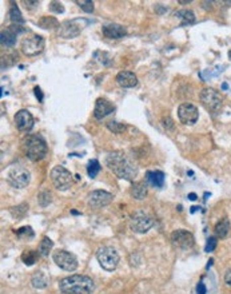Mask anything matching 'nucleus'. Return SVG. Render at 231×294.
<instances>
[{"mask_svg": "<svg viewBox=\"0 0 231 294\" xmlns=\"http://www.w3.org/2000/svg\"><path fill=\"white\" fill-rule=\"evenodd\" d=\"M106 165L109 166V169L116 177H119L122 180L133 181L138 175L137 165L126 154H123L120 151L110 153L106 157Z\"/></svg>", "mask_w": 231, "mask_h": 294, "instance_id": "obj_1", "label": "nucleus"}, {"mask_svg": "<svg viewBox=\"0 0 231 294\" xmlns=\"http://www.w3.org/2000/svg\"><path fill=\"white\" fill-rule=\"evenodd\" d=\"M59 287L63 294H91L95 289V283L90 277L74 274L63 278L59 282Z\"/></svg>", "mask_w": 231, "mask_h": 294, "instance_id": "obj_2", "label": "nucleus"}, {"mask_svg": "<svg viewBox=\"0 0 231 294\" xmlns=\"http://www.w3.org/2000/svg\"><path fill=\"white\" fill-rule=\"evenodd\" d=\"M22 147L27 158L32 162L42 161L47 155V143L46 140L39 135H27L23 139Z\"/></svg>", "mask_w": 231, "mask_h": 294, "instance_id": "obj_3", "label": "nucleus"}, {"mask_svg": "<svg viewBox=\"0 0 231 294\" xmlns=\"http://www.w3.org/2000/svg\"><path fill=\"white\" fill-rule=\"evenodd\" d=\"M199 98H201V102L205 106V108L213 114L219 112L222 106H223V97L214 89H203Z\"/></svg>", "mask_w": 231, "mask_h": 294, "instance_id": "obj_4", "label": "nucleus"}, {"mask_svg": "<svg viewBox=\"0 0 231 294\" xmlns=\"http://www.w3.org/2000/svg\"><path fill=\"white\" fill-rule=\"evenodd\" d=\"M97 262L101 263V266L107 272H112L116 269V266L119 263L120 257L118 254V251L115 249L110 248V246H103L97 250L96 253Z\"/></svg>", "mask_w": 231, "mask_h": 294, "instance_id": "obj_5", "label": "nucleus"}, {"mask_svg": "<svg viewBox=\"0 0 231 294\" xmlns=\"http://www.w3.org/2000/svg\"><path fill=\"white\" fill-rule=\"evenodd\" d=\"M51 181L54 183V186L60 191L69 190L71 185H73V175L69 170L63 167V166H55L51 170Z\"/></svg>", "mask_w": 231, "mask_h": 294, "instance_id": "obj_6", "label": "nucleus"}, {"mask_svg": "<svg viewBox=\"0 0 231 294\" xmlns=\"http://www.w3.org/2000/svg\"><path fill=\"white\" fill-rule=\"evenodd\" d=\"M7 181L12 187L24 189V187L28 186L29 181H31V174H29L28 170L22 167V166H15L8 171Z\"/></svg>", "mask_w": 231, "mask_h": 294, "instance_id": "obj_7", "label": "nucleus"}, {"mask_svg": "<svg viewBox=\"0 0 231 294\" xmlns=\"http://www.w3.org/2000/svg\"><path fill=\"white\" fill-rule=\"evenodd\" d=\"M87 24L86 20L83 19H75V20H70V22L61 23L60 27L58 28L59 36L64 38V39H74L82 33L84 25Z\"/></svg>", "mask_w": 231, "mask_h": 294, "instance_id": "obj_8", "label": "nucleus"}, {"mask_svg": "<svg viewBox=\"0 0 231 294\" xmlns=\"http://www.w3.org/2000/svg\"><path fill=\"white\" fill-rule=\"evenodd\" d=\"M44 46H46V40L43 36L34 35L23 40L22 51L25 56H37L44 50Z\"/></svg>", "mask_w": 231, "mask_h": 294, "instance_id": "obj_9", "label": "nucleus"}, {"mask_svg": "<svg viewBox=\"0 0 231 294\" xmlns=\"http://www.w3.org/2000/svg\"><path fill=\"white\" fill-rule=\"evenodd\" d=\"M152 225H154V222H152L151 217L143 212H137L131 217L130 227L133 231L138 234L147 233L148 230L152 227Z\"/></svg>", "mask_w": 231, "mask_h": 294, "instance_id": "obj_10", "label": "nucleus"}, {"mask_svg": "<svg viewBox=\"0 0 231 294\" xmlns=\"http://www.w3.org/2000/svg\"><path fill=\"white\" fill-rule=\"evenodd\" d=\"M54 262L65 272H74L78 268V259H76L75 255L65 250L55 251Z\"/></svg>", "mask_w": 231, "mask_h": 294, "instance_id": "obj_11", "label": "nucleus"}, {"mask_svg": "<svg viewBox=\"0 0 231 294\" xmlns=\"http://www.w3.org/2000/svg\"><path fill=\"white\" fill-rule=\"evenodd\" d=\"M178 118L183 125H195L199 118L198 107L191 103H182L178 108Z\"/></svg>", "mask_w": 231, "mask_h": 294, "instance_id": "obj_12", "label": "nucleus"}, {"mask_svg": "<svg viewBox=\"0 0 231 294\" xmlns=\"http://www.w3.org/2000/svg\"><path fill=\"white\" fill-rule=\"evenodd\" d=\"M171 242H173L174 246H177L179 249H183V250H188L191 249L195 244L194 236H192L190 231L183 229L175 230L173 234H171Z\"/></svg>", "mask_w": 231, "mask_h": 294, "instance_id": "obj_13", "label": "nucleus"}, {"mask_svg": "<svg viewBox=\"0 0 231 294\" xmlns=\"http://www.w3.org/2000/svg\"><path fill=\"white\" fill-rule=\"evenodd\" d=\"M25 28H23L22 25L19 24H12L10 27H7L6 30L2 31V35H0V42H2V46L3 47H14L16 43V38H18L19 34L24 33Z\"/></svg>", "mask_w": 231, "mask_h": 294, "instance_id": "obj_14", "label": "nucleus"}, {"mask_svg": "<svg viewBox=\"0 0 231 294\" xmlns=\"http://www.w3.org/2000/svg\"><path fill=\"white\" fill-rule=\"evenodd\" d=\"M112 199H114L112 194L107 193L105 190H95L88 197V204L92 209H102L111 203Z\"/></svg>", "mask_w": 231, "mask_h": 294, "instance_id": "obj_15", "label": "nucleus"}, {"mask_svg": "<svg viewBox=\"0 0 231 294\" xmlns=\"http://www.w3.org/2000/svg\"><path fill=\"white\" fill-rule=\"evenodd\" d=\"M15 123H16V127H18L20 131L28 133L34 127L32 115H31L29 111H27V110H20V111H18L16 115H15Z\"/></svg>", "mask_w": 231, "mask_h": 294, "instance_id": "obj_16", "label": "nucleus"}, {"mask_svg": "<svg viewBox=\"0 0 231 294\" xmlns=\"http://www.w3.org/2000/svg\"><path fill=\"white\" fill-rule=\"evenodd\" d=\"M114 111H115V106L111 102L105 99V98H97L94 108V116L97 121H102V119L106 118L107 115L112 114Z\"/></svg>", "mask_w": 231, "mask_h": 294, "instance_id": "obj_17", "label": "nucleus"}, {"mask_svg": "<svg viewBox=\"0 0 231 294\" xmlns=\"http://www.w3.org/2000/svg\"><path fill=\"white\" fill-rule=\"evenodd\" d=\"M102 33H103V35H105L107 39H122L123 36H126L127 31L126 28L122 27L120 24L112 23V24L103 25Z\"/></svg>", "mask_w": 231, "mask_h": 294, "instance_id": "obj_18", "label": "nucleus"}, {"mask_svg": "<svg viewBox=\"0 0 231 294\" xmlns=\"http://www.w3.org/2000/svg\"><path fill=\"white\" fill-rule=\"evenodd\" d=\"M116 83L123 89H131L138 84V78L134 72L131 71H120L116 75Z\"/></svg>", "mask_w": 231, "mask_h": 294, "instance_id": "obj_19", "label": "nucleus"}, {"mask_svg": "<svg viewBox=\"0 0 231 294\" xmlns=\"http://www.w3.org/2000/svg\"><path fill=\"white\" fill-rule=\"evenodd\" d=\"M146 181H147L151 186L154 187H163L164 185V174L162 171H159V170H155V171H147L146 174Z\"/></svg>", "mask_w": 231, "mask_h": 294, "instance_id": "obj_20", "label": "nucleus"}, {"mask_svg": "<svg viewBox=\"0 0 231 294\" xmlns=\"http://www.w3.org/2000/svg\"><path fill=\"white\" fill-rule=\"evenodd\" d=\"M31 283L35 289H46L48 286V277L47 274L42 270L34 273V276L31 277Z\"/></svg>", "mask_w": 231, "mask_h": 294, "instance_id": "obj_21", "label": "nucleus"}, {"mask_svg": "<svg viewBox=\"0 0 231 294\" xmlns=\"http://www.w3.org/2000/svg\"><path fill=\"white\" fill-rule=\"evenodd\" d=\"M131 194L133 197L138 201L141 199H145L146 195H147V183L146 182H137L133 185V189H131Z\"/></svg>", "mask_w": 231, "mask_h": 294, "instance_id": "obj_22", "label": "nucleus"}, {"mask_svg": "<svg viewBox=\"0 0 231 294\" xmlns=\"http://www.w3.org/2000/svg\"><path fill=\"white\" fill-rule=\"evenodd\" d=\"M175 16H177L178 19H181L182 25L194 24L195 20H196L194 12L190 11V10H181V11H177L175 12Z\"/></svg>", "mask_w": 231, "mask_h": 294, "instance_id": "obj_23", "label": "nucleus"}, {"mask_svg": "<svg viewBox=\"0 0 231 294\" xmlns=\"http://www.w3.org/2000/svg\"><path fill=\"white\" fill-rule=\"evenodd\" d=\"M40 28L44 30H54V28H59L60 24H59L58 19L54 18V16H43V18L40 19L39 22H38Z\"/></svg>", "mask_w": 231, "mask_h": 294, "instance_id": "obj_24", "label": "nucleus"}, {"mask_svg": "<svg viewBox=\"0 0 231 294\" xmlns=\"http://www.w3.org/2000/svg\"><path fill=\"white\" fill-rule=\"evenodd\" d=\"M230 231V221L227 218L220 219L219 222L215 225V233L219 238H224Z\"/></svg>", "mask_w": 231, "mask_h": 294, "instance_id": "obj_25", "label": "nucleus"}, {"mask_svg": "<svg viewBox=\"0 0 231 294\" xmlns=\"http://www.w3.org/2000/svg\"><path fill=\"white\" fill-rule=\"evenodd\" d=\"M54 248V242L50 240L48 237H44L43 240L40 241L39 245V254L43 255V257H47L50 254V251Z\"/></svg>", "mask_w": 231, "mask_h": 294, "instance_id": "obj_26", "label": "nucleus"}, {"mask_svg": "<svg viewBox=\"0 0 231 294\" xmlns=\"http://www.w3.org/2000/svg\"><path fill=\"white\" fill-rule=\"evenodd\" d=\"M38 258H39V253H38V251H35V250L24 251V253L22 254L23 262H24L27 266H32L34 263L38 261Z\"/></svg>", "mask_w": 231, "mask_h": 294, "instance_id": "obj_27", "label": "nucleus"}, {"mask_svg": "<svg viewBox=\"0 0 231 294\" xmlns=\"http://www.w3.org/2000/svg\"><path fill=\"white\" fill-rule=\"evenodd\" d=\"M8 15H10V19H11L15 24H19V23H24V18H23L22 12H20V10H19L18 6H12V7L10 8V12H8Z\"/></svg>", "mask_w": 231, "mask_h": 294, "instance_id": "obj_28", "label": "nucleus"}, {"mask_svg": "<svg viewBox=\"0 0 231 294\" xmlns=\"http://www.w3.org/2000/svg\"><path fill=\"white\" fill-rule=\"evenodd\" d=\"M10 212H11V214L14 215L15 218H22L28 212V204L22 203L19 204V206H15V208L10 209Z\"/></svg>", "mask_w": 231, "mask_h": 294, "instance_id": "obj_29", "label": "nucleus"}, {"mask_svg": "<svg viewBox=\"0 0 231 294\" xmlns=\"http://www.w3.org/2000/svg\"><path fill=\"white\" fill-rule=\"evenodd\" d=\"M101 169H102L101 163H99L96 159H92V161H90L88 166H87V172H88L90 178H95V177L99 174Z\"/></svg>", "mask_w": 231, "mask_h": 294, "instance_id": "obj_30", "label": "nucleus"}, {"mask_svg": "<svg viewBox=\"0 0 231 294\" xmlns=\"http://www.w3.org/2000/svg\"><path fill=\"white\" fill-rule=\"evenodd\" d=\"M107 129L110 131H112L114 134H122L124 130H126V125H123V123L116 122V121H110L107 123Z\"/></svg>", "mask_w": 231, "mask_h": 294, "instance_id": "obj_31", "label": "nucleus"}, {"mask_svg": "<svg viewBox=\"0 0 231 294\" xmlns=\"http://www.w3.org/2000/svg\"><path fill=\"white\" fill-rule=\"evenodd\" d=\"M51 201H52V195H51L50 191H42V193L39 194V197H38V202H39L42 208L48 206V204L51 203Z\"/></svg>", "mask_w": 231, "mask_h": 294, "instance_id": "obj_32", "label": "nucleus"}, {"mask_svg": "<svg viewBox=\"0 0 231 294\" xmlns=\"http://www.w3.org/2000/svg\"><path fill=\"white\" fill-rule=\"evenodd\" d=\"M76 4H79V7L87 14H91L94 11V3L90 0H80V2H76Z\"/></svg>", "mask_w": 231, "mask_h": 294, "instance_id": "obj_33", "label": "nucleus"}, {"mask_svg": "<svg viewBox=\"0 0 231 294\" xmlns=\"http://www.w3.org/2000/svg\"><path fill=\"white\" fill-rule=\"evenodd\" d=\"M50 10L52 12H55V14H63V12H64V7H63V4L59 3V2H51Z\"/></svg>", "mask_w": 231, "mask_h": 294, "instance_id": "obj_34", "label": "nucleus"}, {"mask_svg": "<svg viewBox=\"0 0 231 294\" xmlns=\"http://www.w3.org/2000/svg\"><path fill=\"white\" fill-rule=\"evenodd\" d=\"M16 234H18L19 237H22L23 234H24L25 237H27V236H28L29 238L34 237V231L31 227H22V229H19L18 231H16Z\"/></svg>", "mask_w": 231, "mask_h": 294, "instance_id": "obj_35", "label": "nucleus"}, {"mask_svg": "<svg viewBox=\"0 0 231 294\" xmlns=\"http://www.w3.org/2000/svg\"><path fill=\"white\" fill-rule=\"evenodd\" d=\"M215 246H217V238H215V237H210L209 241H207V245H206V251H207V253H211V251H214Z\"/></svg>", "mask_w": 231, "mask_h": 294, "instance_id": "obj_36", "label": "nucleus"}, {"mask_svg": "<svg viewBox=\"0 0 231 294\" xmlns=\"http://www.w3.org/2000/svg\"><path fill=\"white\" fill-rule=\"evenodd\" d=\"M163 126H164V129H167V130H173V129H174V122H173V119L169 118V116H167L166 119H163Z\"/></svg>", "mask_w": 231, "mask_h": 294, "instance_id": "obj_37", "label": "nucleus"}, {"mask_svg": "<svg viewBox=\"0 0 231 294\" xmlns=\"http://www.w3.org/2000/svg\"><path fill=\"white\" fill-rule=\"evenodd\" d=\"M196 293L206 294V286H205V283H202V282L198 283V286H196Z\"/></svg>", "mask_w": 231, "mask_h": 294, "instance_id": "obj_38", "label": "nucleus"}, {"mask_svg": "<svg viewBox=\"0 0 231 294\" xmlns=\"http://www.w3.org/2000/svg\"><path fill=\"white\" fill-rule=\"evenodd\" d=\"M224 282L227 283L228 286L231 287V269H228L227 273H226V276H224Z\"/></svg>", "mask_w": 231, "mask_h": 294, "instance_id": "obj_39", "label": "nucleus"}, {"mask_svg": "<svg viewBox=\"0 0 231 294\" xmlns=\"http://www.w3.org/2000/svg\"><path fill=\"white\" fill-rule=\"evenodd\" d=\"M35 95H37V98H39V102H43V94H42L39 87H35Z\"/></svg>", "mask_w": 231, "mask_h": 294, "instance_id": "obj_40", "label": "nucleus"}, {"mask_svg": "<svg viewBox=\"0 0 231 294\" xmlns=\"http://www.w3.org/2000/svg\"><path fill=\"white\" fill-rule=\"evenodd\" d=\"M24 4H25V7L28 6V7L31 8V7H37V6H39V2H24Z\"/></svg>", "mask_w": 231, "mask_h": 294, "instance_id": "obj_41", "label": "nucleus"}, {"mask_svg": "<svg viewBox=\"0 0 231 294\" xmlns=\"http://www.w3.org/2000/svg\"><path fill=\"white\" fill-rule=\"evenodd\" d=\"M203 8H205V10H210V11H211V10H213V7H211V2H203Z\"/></svg>", "mask_w": 231, "mask_h": 294, "instance_id": "obj_42", "label": "nucleus"}, {"mask_svg": "<svg viewBox=\"0 0 231 294\" xmlns=\"http://www.w3.org/2000/svg\"><path fill=\"white\" fill-rule=\"evenodd\" d=\"M179 3H181V4H187V3H191V0H179Z\"/></svg>", "mask_w": 231, "mask_h": 294, "instance_id": "obj_43", "label": "nucleus"}, {"mask_svg": "<svg viewBox=\"0 0 231 294\" xmlns=\"http://www.w3.org/2000/svg\"><path fill=\"white\" fill-rule=\"evenodd\" d=\"M188 197H190V199H191V201H195V199H196V195H195V194H190Z\"/></svg>", "mask_w": 231, "mask_h": 294, "instance_id": "obj_44", "label": "nucleus"}, {"mask_svg": "<svg viewBox=\"0 0 231 294\" xmlns=\"http://www.w3.org/2000/svg\"><path fill=\"white\" fill-rule=\"evenodd\" d=\"M228 57H230V59H231V50L228 51Z\"/></svg>", "mask_w": 231, "mask_h": 294, "instance_id": "obj_45", "label": "nucleus"}]
</instances>
